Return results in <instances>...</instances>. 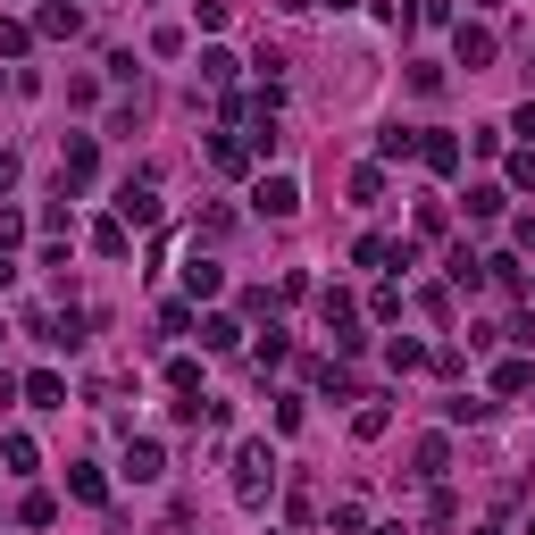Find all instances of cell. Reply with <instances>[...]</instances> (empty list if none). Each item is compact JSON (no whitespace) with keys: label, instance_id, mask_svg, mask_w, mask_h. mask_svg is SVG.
I'll return each instance as SVG.
<instances>
[{"label":"cell","instance_id":"cell-1","mask_svg":"<svg viewBox=\"0 0 535 535\" xmlns=\"http://www.w3.org/2000/svg\"><path fill=\"white\" fill-rule=\"evenodd\" d=\"M268 485H276V452H268V444H243V452H235V494L260 510V502H268Z\"/></svg>","mask_w":535,"mask_h":535},{"label":"cell","instance_id":"cell-2","mask_svg":"<svg viewBox=\"0 0 535 535\" xmlns=\"http://www.w3.org/2000/svg\"><path fill=\"white\" fill-rule=\"evenodd\" d=\"M159 218V184L143 176V184H126V193H118V226H151Z\"/></svg>","mask_w":535,"mask_h":535},{"label":"cell","instance_id":"cell-3","mask_svg":"<svg viewBox=\"0 0 535 535\" xmlns=\"http://www.w3.org/2000/svg\"><path fill=\"white\" fill-rule=\"evenodd\" d=\"M410 460H418V469H410L418 485H444V469H452V444H444V435H418V452H410Z\"/></svg>","mask_w":535,"mask_h":535},{"label":"cell","instance_id":"cell-4","mask_svg":"<svg viewBox=\"0 0 535 535\" xmlns=\"http://www.w3.org/2000/svg\"><path fill=\"white\" fill-rule=\"evenodd\" d=\"M84 184H92V134H76L59 159V193H84Z\"/></svg>","mask_w":535,"mask_h":535},{"label":"cell","instance_id":"cell-5","mask_svg":"<svg viewBox=\"0 0 535 535\" xmlns=\"http://www.w3.org/2000/svg\"><path fill=\"white\" fill-rule=\"evenodd\" d=\"M126 477L134 485H159V477H168V452H159L151 435H143V444H126Z\"/></svg>","mask_w":535,"mask_h":535},{"label":"cell","instance_id":"cell-6","mask_svg":"<svg viewBox=\"0 0 535 535\" xmlns=\"http://www.w3.org/2000/svg\"><path fill=\"white\" fill-rule=\"evenodd\" d=\"M260 209H268V218H293V209H301V184H293V176H260Z\"/></svg>","mask_w":535,"mask_h":535},{"label":"cell","instance_id":"cell-7","mask_svg":"<svg viewBox=\"0 0 535 535\" xmlns=\"http://www.w3.org/2000/svg\"><path fill=\"white\" fill-rule=\"evenodd\" d=\"M17 393H26L34 410H67V377H51V368H42V377H26Z\"/></svg>","mask_w":535,"mask_h":535},{"label":"cell","instance_id":"cell-8","mask_svg":"<svg viewBox=\"0 0 535 535\" xmlns=\"http://www.w3.org/2000/svg\"><path fill=\"white\" fill-rule=\"evenodd\" d=\"M494 393H502V402H519V393H535V360H502V368H494Z\"/></svg>","mask_w":535,"mask_h":535},{"label":"cell","instance_id":"cell-9","mask_svg":"<svg viewBox=\"0 0 535 535\" xmlns=\"http://www.w3.org/2000/svg\"><path fill=\"white\" fill-rule=\"evenodd\" d=\"M76 26H84V9H76V0H51V9L34 17V34H51V42H59V34H76Z\"/></svg>","mask_w":535,"mask_h":535},{"label":"cell","instance_id":"cell-10","mask_svg":"<svg viewBox=\"0 0 535 535\" xmlns=\"http://www.w3.org/2000/svg\"><path fill=\"white\" fill-rule=\"evenodd\" d=\"M418 159H427L435 176H452V168H460V134H427V143H418Z\"/></svg>","mask_w":535,"mask_h":535},{"label":"cell","instance_id":"cell-11","mask_svg":"<svg viewBox=\"0 0 535 535\" xmlns=\"http://www.w3.org/2000/svg\"><path fill=\"white\" fill-rule=\"evenodd\" d=\"M460 67H494V34L485 26H460Z\"/></svg>","mask_w":535,"mask_h":535},{"label":"cell","instance_id":"cell-12","mask_svg":"<svg viewBox=\"0 0 535 535\" xmlns=\"http://www.w3.org/2000/svg\"><path fill=\"white\" fill-rule=\"evenodd\" d=\"M67 494H76V502H109V477H101V469H84V460H76V469H67Z\"/></svg>","mask_w":535,"mask_h":535},{"label":"cell","instance_id":"cell-13","mask_svg":"<svg viewBox=\"0 0 535 535\" xmlns=\"http://www.w3.org/2000/svg\"><path fill=\"white\" fill-rule=\"evenodd\" d=\"M184 285H193V301H209V293L226 285V268H218V260H201V251H193V268H184Z\"/></svg>","mask_w":535,"mask_h":535},{"label":"cell","instance_id":"cell-14","mask_svg":"<svg viewBox=\"0 0 535 535\" xmlns=\"http://www.w3.org/2000/svg\"><path fill=\"white\" fill-rule=\"evenodd\" d=\"M209 159H218L226 176H243V168H251V143H235V134H218V143H209Z\"/></svg>","mask_w":535,"mask_h":535},{"label":"cell","instance_id":"cell-15","mask_svg":"<svg viewBox=\"0 0 535 535\" xmlns=\"http://www.w3.org/2000/svg\"><path fill=\"white\" fill-rule=\"evenodd\" d=\"M235 335H243L235 318H201V343H209V352H235Z\"/></svg>","mask_w":535,"mask_h":535},{"label":"cell","instance_id":"cell-16","mask_svg":"<svg viewBox=\"0 0 535 535\" xmlns=\"http://www.w3.org/2000/svg\"><path fill=\"white\" fill-rule=\"evenodd\" d=\"M92 251H101V260H126V226H118V218L92 226Z\"/></svg>","mask_w":535,"mask_h":535},{"label":"cell","instance_id":"cell-17","mask_svg":"<svg viewBox=\"0 0 535 535\" xmlns=\"http://www.w3.org/2000/svg\"><path fill=\"white\" fill-rule=\"evenodd\" d=\"M201 84H235V51H201Z\"/></svg>","mask_w":535,"mask_h":535},{"label":"cell","instance_id":"cell-18","mask_svg":"<svg viewBox=\"0 0 535 535\" xmlns=\"http://www.w3.org/2000/svg\"><path fill=\"white\" fill-rule=\"evenodd\" d=\"M469 218H502V184H469Z\"/></svg>","mask_w":535,"mask_h":535},{"label":"cell","instance_id":"cell-19","mask_svg":"<svg viewBox=\"0 0 535 535\" xmlns=\"http://www.w3.org/2000/svg\"><path fill=\"white\" fill-rule=\"evenodd\" d=\"M485 410H494V402H469V393H452V402H444V418H452V427H477Z\"/></svg>","mask_w":535,"mask_h":535},{"label":"cell","instance_id":"cell-20","mask_svg":"<svg viewBox=\"0 0 535 535\" xmlns=\"http://www.w3.org/2000/svg\"><path fill=\"white\" fill-rule=\"evenodd\" d=\"M251 368H285V335L268 327V343H251Z\"/></svg>","mask_w":535,"mask_h":535},{"label":"cell","instance_id":"cell-21","mask_svg":"<svg viewBox=\"0 0 535 535\" xmlns=\"http://www.w3.org/2000/svg\"><path fill=\"white\" fill-rule=\"evenodd\" d=\"M352 435H360V444H377V435H385V402H368V410L352 418Z\"/></svg>","mask_w":535,"mask_h":535},{"label":"cell","instance_id":"cell-22","mask_svg":"<svg viewBox=\"0 0 535 535\" xmlns=\"http://www.w3.org/2000/svg\"><path fill=\"white\" fill-rule=\"evenodd\" d=\"M17 519H26V527H51V519H59V502H51V494H26V510H17Z\"/></svg>","mask_w":535,"mask_h":535},{"label":"cell","instance_id":"cell-23","mask_svg":"<svg viewBox=\"0 0 535 535\" xmlns=\"http://www.w3.org/2000/svg\"><path fill=\"white\" fill-rule=\"evenodd\" d=\"M0 460H9V469H34V435H9V444H0Z\"/></svg>","mask_w":535,"mask_h":535},{"label":"cell","instance_id":"cell-24","mask_svg":"<svg viewBox=\"0 0 535 535\" xmlns=\"http://www.w3.org/2000/svg\"><path fill=\"white\" fill-rule=\"evenodd\" d=\"M510 184H519V193H535V151H519V159H510Z\"/></svg>","mask_w":535,"mask_h":535},{"label":"cell","instance_id":"cell-25","mask_svg":"<svg viewBox=\"0 0 535 535\" xmlns=\"http://www.w3.org/2000/svg\"><path fill=\"white\" fill-rule=\"evenodd\" d=\"M9 243H26V218H17V209H0V251Z\"/></svg>","mask_w":535,"mask_h":535},{"label":"cell","instance_id":"cell-26","mask_svg":"<svg viewBox=\"0 0 535 535\" xmlns=\"http://www.w3.org/2000/svg\"><path fill=\"white\" fill-rule=\"evenodd\" d=\"M510 134H527V151H535V101H527V109H510Z\"/></svg>","mask_w":535,"mask_h":535},{"label":"cell","instance_id":"cell-27","mask_svg":"<svg viewBox=\"0 0 535 535\" xmlns=\"http://www.w3.org/2000/svg\"><path fill=\"white\" fill-rule=\"evenodd\" d=\"M9 184H17V159H9V151H0V193H9Z\"/></svg>","mask_w":535,"mask_h":535},{"label":"cell","instance_id":"cell-28","mask_svg":"<svg viewBox=\"0 0 535 535\" xmlns=\"http://www.w3.org/2000/svg\"><path fill=\"white\" fill-rule=\"evenodd\" d=\"M0 402H17V377H9V368H0Z\"/></svg>","mask_w":535,"mask_h":535},{"label":"cell","instance_id":"cell-29","mask_svg":"<svg viewBox=\"0 0 535 535\" xmlns=\"http://www.w3.org/2000/svg\"><path fill=\"white\" fill-rule=\"evenodd\" d=\"M9 276H17V260H9V251H0V285H9Z\"/></svg>","mask_w":535,"mask_h":535},{"label":"cell","instance_id":"cell-30","mask_svg":"<svg viewBox=\"0 0 535 535\" xmlns=\"http://www.w3.org/2000/svg\"><path fill=\"white\" fill-rule=\"evenodd\" d=\"M377 535H410V527H377Z\"/></svg>","mask_w":535,"mask_h":535},{"label":"cell","instance_id":"cell-31","mask_svg":"<svg viewBox=\"0 0 535 535\" xmlns=\"http://www.w3.org/2000/svg\"><path fill=\"white\" fill-rule=\"evenodd\" d=\"M527 535H535V510H527Z\"/></svg>","mask_w":535,"mask_h":535},{"label":"cell","instance_id":"cell-32","mask_svg":"<svg viewBox=\"0 0 535 535\" xmlns=\"http://www.w3.org/2000/svg\"><path fill=\"white\" fill-rule=\"evenodd\" d=\"M477 9H494V0H477Z\"/></svg>","mask_w":535,"mask_h":535}]
</instances>
